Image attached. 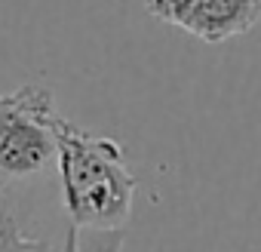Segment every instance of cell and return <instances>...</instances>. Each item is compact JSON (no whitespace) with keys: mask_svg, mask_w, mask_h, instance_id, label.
<instances>
[{"mask_svg":"<svg viewBox=\"0 0 261 252\" xmlns=\"http://www.w3.org/2000/svg\"><path fill=\"white\" fill-rule=\"evenodd\" d=\"M56 142L68 224L92 231H126L133 218L139 179L126 166L123 145L80 130L62 114L56 120Z\"/></svg>","mask_w":261,"mask_h":252,"instance_id":"cell-1","label":"cell"},{"mask_svg":"<svg viewBox=\"0 0 261 252\" xmlns=\"http://www.w3.org/2000/svg\"><path fill=\"white\" fill-rule=\"evenodd\" d=\"M56 102L46 86L28 83L0 95V182L25 188L59 172Z\"/></svg>","mask_w":261,"mask_h":252,"instance_id":"cell-2","label":"cell"},{"mask_svg":"<svg viewBox=\"0 0 261 252\" xmlns=\"http://www.w3.org/2000/svg\"><path fill=\"white\" fill-rule=\"evenodd\" d=\"M258 19L261 0H194L178 28L206 43H224L252 31Z\"/></svg>","mask_w":261,"mask_h":252,"instance_id":"cell-3","label":"cell"},{"mask_svg":"<svg viewBox=\"0 0 261 252\" xmlns=\"http://www.w3.org/2000/svg\"><path fill=\"white\" fill-rule=\"evenodd\" d=\"M126 231H92L77 228V252H123Z\"/></svg>","mask_w":261,"mask_h":252,"instance_id":"cell-4","label":"cell"},{"mask_svg":"<svg viewBox=\"0 0 261 252\" xmlns=\"http://www.w3.org/2000/svg\"><path fill=\"white\" fill-rule=\"evenodd\" d=\"M0 252H77V228L68 224L62 243H49V240H40V237H25L16 246H7Z\"/></svg>","mask_w":261,"mask_h":252,"instance_id":"cell-5","label":"cell"},{"mask_svg":"<svg viewBox=\"0 0 261 252\" xmlns=\"http://www.w3.org/2000/svg\"><path fill=\"white\" fill-rule=\"evenodd\" d=\"M191 4H194V0H148V13H151L154 19H160V22L178 28L181 19H185L188 10H191Z\"/></svg>","mask_w":261,"mask_h":252,"instance_id":"cell-6","label":"cell"}]
</instances>
